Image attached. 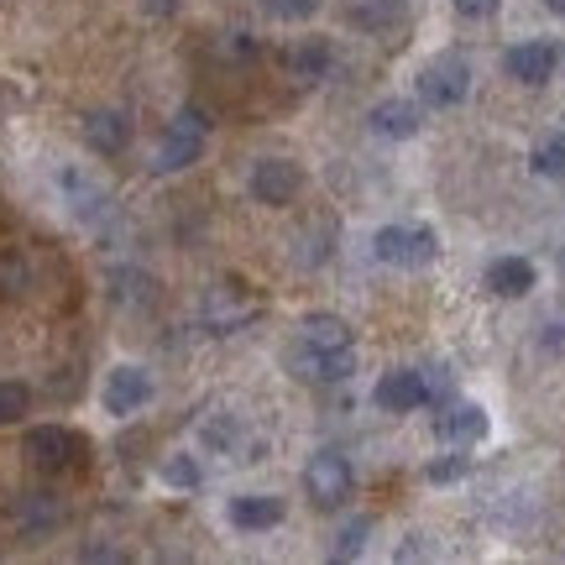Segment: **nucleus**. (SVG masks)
Segmentation results:
<instances>
[{
	"label": "nucleus",
	"instance_id": "nucleus-1",
	"mask_svg": "<svg viewBox=\"0 0 565 565\" xmlns=\"http://www.w3.org/2000/svg\"><path fill=\"white\" fill-rule=\"evenodd\" d=\"M26 466H38L42 477H84L89 471V440L68 424H38L21 440Z\"/></svg>",
	"mask_w": 565,
	"mask_h": 565
},
{
	"label": "nucleus",
	"instance_id": "nucleus-2",
	"mask_svg": "<svg viewBox=\"0 0 565 565\" xmlns=\"http://www.w3.org/2000/svg\"><path fill=\"white\" fill-rule=\"evenodd\" d=\"M204 141H210V121H204V110L200 105H183L179 116L168 121V131H162L158 158H152V173H179V168H189V162H200Z\"/></svg>",
	"mask_w": 565,
	"mask_h": 565
},
{
	"label": "nucleus",
	"instance_id": "nucleus-3",
	"mask_svg": "<svg viewBox=\"0 0 565 565\" xmlns=\"http://www.w3.org/2000/svg\"><path fill=\"white\" fill-rule=\"evenodd\" d=\"M58 524H63V498L47 492V487H26V492H17L11 508H6V529H11L17 540H26V545L47 540Z\"/></svg>",
	"mask_w": 565,
	"mask_h": 565
},
{
	"label": "nucleus",
	"instance_id": "nucleus-4",
	"mask_svg": "<svg viewBox=\"0 0 565 565\" xmlns=\"http://www.w3.org/2000/svg\"><path fill=\"white\" fill-rule=\"evenodd\" d=\"M351 487H356V477H351V461H345V456H335V450L309 456V466H303V498L320 508V513L341 508L345 498H351Z\"/></svg>",
	"mask_w": 565,
	"mask_h": 565
},
{
	"label": "nucleus",
	"instance_id": "nucleus-5",
	"mask_svg": "<svg viewBox=\"0 0 565 565\" xmlns=\"http://www.w3.org/2000/svg\"><path fill=\"white\" fill-rule=\"evenodd\" d=\"M372 252H377L387 267H424V263H435L440 242H435L429 225L408 221V225H383V231L372 236Z\"/></svg>",
	"mask_w": 565,
	"mask_h": 565
},
{
	"label": "nucleus",
	"instance_id": "nucleus-6",
	"mask_svg": "<svg viewBox=\"0 0 565 565\" xmlns=\"http://www.w3.org/2000/svg\"><path fill=\"white\" fill-rule=\"evenodd\" d=\"M204 324L215 330V335H231V330H246V324L263 315V303L257 294L246 288V282H215L210 294H204Z\"/></svg>",
	"mask_w": 565,
	"mask_h": 565
},
{
	"label": "nucleus",
	"instance_id": "nucleus-7",
	"mask_svg": "<svg viewBox=\"0 0 565 565\" xmlns=\"http://www.w3.org/2000/svg\"><path fill=\"white\" fill-rule=\"evenodd\" d=\"M58 194L68 204V215L79 225H105L110 221V194L105 183H95V173H84L79 162H63L58 168Z\"/></svg>",
	"mask_w": 565,
	"mask_h": 565
},
{
	"label": "nucleus",
	"instance_id": "nucleus-8",
	"mask_svg": "<svg viewBox=\"0 0 565 565\" xmlns=\"http://www.w3.org/2000/svg\"><path fill=\"white\" fill-rule=\"evenodd\" d=\"M466 89H471V68H466V58H456V53L429 58L419 68V100L435 105V110H456V105L466 100Z\"/></svg>",
	"mask_w": 565,
	"mask_h": 565
},
{
	"label": "nucleus",
	"instance_id": "nucleus-9",
	"mask_svg": "<svg viewBox=\"0 0 565 565\" xmlns=\"http://www.w3.org/2000/svg\"><path fill=\"white\" fill-rule=\"evenodd\" d=\"M100 404L105 414H116V419H131V414H141V408L152 404V372L147 366H110V377H105L100 387Z\"/></svg>",
	"mask_w": 565,
	"mask_h": 565
},
{
	"label": "nucleus",
	"instance_id": "nucleus-10",
	"mask_svg": "<svg viewBox=\"0 0 565 565\" xmlns=\"http://www.w3.org/2000/svg\"><path fill=\"white\" fill-rule=\"evenodd\" d=\"M303 194V168L294 158H263L252 162V200L257 204H273V210H282V204H294Z\"/></svg>",
	"mask_w": 565,
	"mask_h": 565
},
{
	"label": "nucleus",
	"instance_id": "nucleus-11",
	"mask_svg": "<svg viewBox=\"0 0 565 565\" xmlns=\"http://www.w3.org/2000/svg\"><path fill=\"white\" fill-rule=\"evenodd\" d=\"M377 404L387 414H414V408L429 404V383H424V372L414 366H398V372H387L383 383H377Z\"/></svg>",
	"mask_w": 565,
	"mask_h": 565
},
{
	"label": "nucleus",
	"instance_id": "nucleus-12",
	"mask_svg": "<svg viewBox=\"0 0 565 565\" xmlns=\"http://www.w3.org/2000/svg\"><path fill=\"white\" fill-rule=\"evenodd\" d=\"M282 498H273V492H242V498H231V508H225V519L236 529H246V534H263V529H278L282 524Z\"/></svg>",
	"mask_w": 565,
	"mask_h": 565
},
{
	"label": "nucleus",
	"instance_id": "nucleus-13",
	"mask_svg": "<svg viewBox=\"0 0 565 565\" xmlns=\"http://www.w3.org/2000/svg\"><path fill=\"white\" fill-rule=\"evenodd\" d=\"M84 141H89L100 158H121L126 147H131L126 110H89V116H84Z\"/></svg>",
	"mask_w": 565,
	"mask_h": 565
},
{
	"label": "nucleus",
	"instance_id": "nucleus-14",
	"mask_svg": "<svg viewBox=\"0 0 565 565\" xmlns=\"http://www.w3.org/2000/svg\"><path fill=\"white\" fill-rule=\"evenodd\" d=\"M555 63H561V53L550 47V42H519V47H508V79L519 84H545L550 74H555Z\"/></svg>",
	"mask_w": 565,
	"mask_h": 565
},
{
	"label": "nucleus",
	"instance_id": "nucleus-15",
	"mask_svg": "<svg viewBox=\"0 0 565 565\" xmlns=\"http://www.w3.org/2000/svg\"><path fill=\"white\" fill-rule=\"evenodd\" d=\"M294 372H299L303 383H341L351 377V351H315V345H294Z\"/></svg>",
	"mask_w": 565,
	"mask_h": 565
},
{
	"label": "nucleus",
	"instance_id": "nucleus-16",
	"mask_svg": "<svg viewBox=\"0 0 565 565\" xmlns=\"http://www.w3.org/2000/svg\"><path fill=\"white\" fill-rule=\"evenodd\" d=\"M366 121H372V131H377V137L408 141V137H419L424 110L414 100H398V95H393V100H377V105H372V116H366Z\"/></svg>",
	"mask_w": 565,
	"mask_h": 565
},
{
	"label": "nucleus",
	"instance_id": "nucleus-17",
	"mask_svg": "<svg viewBox=\"0 0 565 565\" xmlns=\"http://www.w3.org/2000/svg\"><path fill=\"white\" fill-rule=\"evenodd\" d=\"M288 68H294L299 84H320V79H330V68H335V47L324 38H303L299 47L288 53Z\"/></svg>",
	"mask_w": 565,
	"mask_h": 565
},
{
	"label": "nucleus",
	"instance_id": "nucleus-18",
	"mask_svg": "<svg viewBox=\"0 0 565 565\" xmlns=\"http://www.w3.org/2000/svg\"><path fill=\"white\" fill-rule=\"evenodd\" d=\"M487 288L498 299H524L529 288H534V263L529 257H498V263H487Z\"/></svg>",
	"mask_w": 565,
	"mask_h": 565
},
{
	"label": "nucleus",
	"instance_id": "nucleus-19",
	"mask_svg": "<svg viewBox=\"0 0 565 565\" xmlns=\"http://www.w3.org/2000/svg\"><path fill=\"white\" fill-rule=\"evenodd\" d=\"M435 429H440V440H450V445H477V440H487V408H477V404L450 408Z\"/></svg>",
	"mask_w": 565,
	"mask_h": 565
},
{
	"label": "nucleus",
	"instance_id": "nucleus-20",
	"mask_svg": "<svg viewBox=\"0 0 565 565\" xmlns=\"http://www.w3.org/2000/svg\"><path fill=\"white\" fill-rule=\"evenodd\" d=\"M303 345L315 351H351V324L341 315H303Z\"/></svg>",
	"mask_w": 565,
	"mask_h": 565
},
{
	"label": "nucleus",
	"instance_id": "nucleus-21",
	"mask_svg": "<svg viewBox=\"0 0 565 565\" xmlns=\"http://www.w3.org/2000/svg\"><path fill=\"white\" fill-rule=\"evenodd\" d=\"M32 288V263L26 252H0V299H21Z\"/></svg>",
	"mask_w": 565,
	"mask_h": 565
},
{
	"label": "nucleus",
	"instance_id": "nucleus-22",
	"mask_svg": "<svg viewBox=\"0 0 565 565\" xmlns=\"http://www.w3.org/2000/svg\"><path fill=\"white\" fill-rule=\"evenodd\" d=\"M398 17H404V0H356V6H351V21L366 26V32H383V26H393Z\"/></svg>",
	"mask_w": 565,
	"mask_h": 565
},
{
	"label": "nucleus",
	"instance_id": "nucleus-23",
	"mask_svg": "<svg viewBox=\"0 0 565 565\" xmlns=\"http://www.w3.org/2000/svg\"><path fill=\"white\" fill-rule=\"evenodd\" d=\"M26 414H32V387L6 377V383H0V424H21Z\"/></svg>",
	"mask_w": 565,
	"mask_h": 565
},
{
	"label": "nucleus",
	"instance_id": "nucleus-24",
	"mask_svg": "<svg viewBox=\"0 0 565 565\" xmlns=\"http://www.w3.org/2000/svg\"><path fill=\"white\" fill-rule=\"evenodd\" d=\"M366 540H372V519H351V524L335 534V561H356L366 550Z\"/></svg>",
	"mask_w": 565,
	"mask_h": 565
},
{
	"label": "nucleus",
	"instance_id": "nucleus-25",
	"mask_svg": "<svg viewBox=\"0 0 565 565\" xmlns=\"http://www.w3.org/2000/svg\"><path fill=\"white\" fill-rule=\"evenodd\" d=\"M534 173L565 179V137H545L540 147H534Z\"/></svg>",
	"mask_w": 565,
	"mask_h": 565
},
{
	"label": "nucleus",
	"instance_id": "nucleus-26",
	"mask_svg": "<svg viewBox=\"0 0 565 565\" xmlns=\"http://www.w3.org/2000/svg\"><path fill=\"white\" fill-rule=\"evenodd\" d=\"M162 482L183 487V492L200 487V461H194V456H168V461H162Z\"/></svg>",
	"mask_w": 565,
	"mask_h": 565
},
{
	"label": "nucleus",
	"instance_id": "nucleus-27",
	"mask_svg": "<svg viewBox=\"0 0 565 565\" xmlns=\"http://www.w3.org/2000/svg\"><path fill=\"white\" fill-rule=\"evenodd\" d=\"M263 6H267V17H278V21H309L320 11V0H263Z\"/></svg>",
	"mask_w": 565,
	"mask_h": 565
},
{
	"label": "nucleus",
	"instance_id": "nucleus-28",
	"mask_svg": "<svg viewBox=\"0 0 565 565\" xmlns=\"http://www.w3.org/2000/svg\"><path fill=\"white\" fill-rule=\"evenodd\" d=\"M221 53L231 63H252V58H257V38H252V32H225V38H221Z\"/></svg>",
	"mask_w": 565,
	"mask_h": 565
},
{
	"label": "nucleus",
	"instance_id": "nucleus-29",
	"mask_svg": "<svg viewBox=\"0 0 565 565\" xmlns=\"http://www.w3.org/2000/svg\"><path fill=\"white\" fill-rule=\"evenodd\" d=\"M456 477H466V461H461V456H445V461L429 466V482H456Z\"/></svg>",
	"mask_w": 565,
	"mask_h": 565
},
{
	"label": "nucleus",
	"instance_id": "nucleus-30",
	"mask_svg": "<svg viewBox=\"0 0 565 565\" xmlns=\"http://www.w3.org/2000/svg\"><path fill=\"white\" fill-rule=\"evenodd\" d=\"M540 345H545L550 356H565V324H545V330H540Z\"/></svg>",
	"mask_w": 565,
	"mask_h": 565
},
{
	"label": "nucleus",
	"instance_id": "nucleus-31",
	"mask_svg": "<svg viewBox=\"0 0 565 565\" xmlns=\"http://www.w3.org/2000/svg\"><path fill=\"white\" fill-rule=\"evenodd\" d=\"M456 11H461V17H471V21H482V17H492V11H498V0H456Z\"/></svg>",
	"mask_w": 565,
	"mask_h": 565
},
{
	"label": "nucleus",
	"instance_id": "nucleus-32",
	"mask_svg": "<svg viewBox=\"0 0 565 565\" xmlns=\"http://www.w3.org/2000/svg\"><path fill=\"white\" fill-rule=\"evenodd\" d=\"M179 6L183 0H141V11H147V17H173Z\"/></svg>",
	"mask_w": 565,
	"mask_h": 565
},
{
	"label": "nucleus",
	"instance_id": "nucleus-33",
	"mask_svg": "<svg viewBox=\"0 0 565 565\" xmlns=\"http://www.w3.org/2000/svg\"><path fill=\"white\" fill-rule=\"evenodd\" d=\"M550 11H555V17H565V0H545Z\"/></svg>",
	"mask_w": 565,
	"mask_h": 565
}]
</instances>
